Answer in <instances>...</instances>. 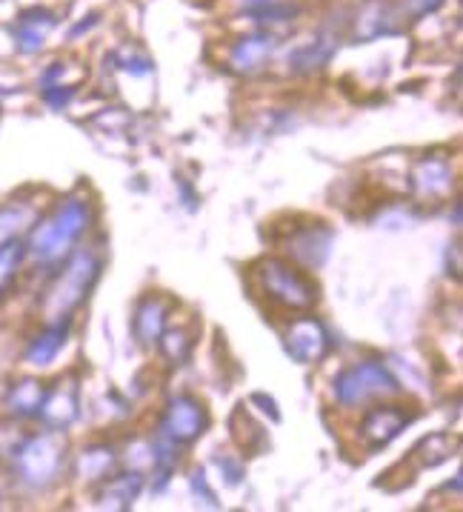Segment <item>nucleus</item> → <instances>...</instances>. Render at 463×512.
<instances>
[{
	"mask_svg": "<svg viewBox=\"0 0 463 512\" xmlns=\"http://www.w3.org/2000/svg\"><path fill=\"white\" fill-rule=\"evenodd\" d=\"M403 387L398 375L383 358H361L352 361L332 378V398L341 410H363L383 398L401 395Z\"/></svg>",
	"mask_w": 463,
	"mask_h": 512,
	"instance_id": "39448f33",
	"label": "nucleus"
},
{
	"mask_svg": "<svg viewBox=\"0 0 463 512\" xmlns=\"http://www.w3.org/2000/svg\"><path fill=\"white\" fill-rule=\"evenodd\" d=\"M412 189L421 201H443L452 195L455 189V172H452V164L441 158V155H426L418 164L412 166Z\"/></svg>",
	"mask_w": 463,
	"mask_h": 512,
	"instance_id": "2eb2a0df",
	"label": "nucleus"
},
{
	"mask_svg": "<svg viewBox=\"0 0 463 512\" xmlns=\"http://www.w3.org/2000/svg\"><path fill=\"white\" fill-rule=\"evenodd\" d=\"M172 301L163 298L161 292H146L141 301L135 304L132 312V335L143 349H155L161 341L163 329L169 327V315H172Z\"/></svg>",
	"mask_w": 463,
	"mask_h": 512,
	"instance_id": "ddd939ff",
	"label": "nucleus"
},
{
	"mask_svg": "<svg viewBox=\"0 0 463 512\" xmlns=\"http://www.w3.org/2000/svg\"><path fill=\"white\" fill-rule=\"evenodd\" d=\"M23 267H26V244H23V238H18L0 249V304L9 298L12 287L18 284Z\"/></svg>",
	"mask_w": 463,
	"mask_h": 512,
	"instance_id": "b1692460",
	"label": "nucleus"
},
{
	"mask_svg": "<svg viewBox=\"0 0 463 512\" xmlns=\"http://www.w3.org/2000/svg\"><path fill=\"white\" fill-rule=\"evenodd\" d=\"M41 98L52 109H66L75 98V86H46V89H41Z\"/></svg>",
	"mask_w": 463,
	"mask_h": 512,
	"instance_id": "c85d7f7f",
	"label": "nucleus"
},
{
	"mask_svg": "<svg viewBox=\"0 0 463 512\" xmlns=\"http://www.w3.org/2000/svg\"><path fill=\"white\" fill-rule=\"evenodd\" d=\"M55 26H58V12H52L46 6H29L15 18L9 32H12L15 49L21 55H38L49 41V35L55 32Z\"/></svg>",
	"mask_w": 463,
	"mask_h": 512,
	"instance_id": "4468645a",
	"label": "nucleus"
},
{
	"mask_svg": "<svg viewBox=\"0 0 463 512\" xmlns=\"http://www.w3.org/2000/svg\"><path fill=\"white\" fill-rule=\"evenodd\" d=\"M249 272V287L255 295H261L269 307L283 309V312H306L318 304V284L306 269L292 264L289 258L278 255H263L258 258Z\"/></svg>",
	"mask_w": 463,
	"mask_h": 512,
	"instance_id": "20e7f679",
	"label": "nucleus"
},
{
	"mask_svg": "<svg viewBox=\"0 0 463 512\" xmlns=\"http://www.w3.org/2000/svg\"><path fill=\"white\" fill-rule=\"evenodd\" d=\"M92 224H95V204L89 195L72 192L61 198L46 215H38L35 224L29 226L23 238L26 264L52 272L63 258H69L78 249Z\"/></svg>",
	"mask_w": 463,
	"mask_h": 512,
	"instance_id": "f257e3e1",
	"label": "nucleus"
},
{
	"mask_svg": "<svg viewBox=\"0 0 463 512\" xmlns=\"http://www.w3.org/2000/svg\"><path fill=\"white\" fill-rule=\"evenodd\" d=\"M335 241L332 226L323 221H306L292 224L283 235V249L289 252V261L306 269H318L329 258V249Z\"/></svg>",
	"mask_w": 463,
	"mask_h": 512,
	"instance_id": "1a4fd4ad",
	"label": "nucleus"
},
{
	"mask_svg": "<svg viewBox=\"0 0 463 512\" xmlns=\"http://www.w3.org/2000/svg\"><path fill=\"white\" fill-rule=\"evenodd\" d=\"M335 341H332V332L326 329L321 318H312V315H298L292 318L286 327H283V349L286 355L301 364V367H312V364H321L323 358L332 352Z\"/></svg>",
	"mask_w": 463,
	"mask_h": 512,
	"instance_id": "6e6552de",
	"label": "nucleus"
},
{
	"mask_svg": "<svg viewBox=\"0 0 463 512\" xmlns=\"http://www.w3.org/2000/svg\"><path fill=\"white\" fill-rule=\"evenodd\" d=\"M192 492H195V498L201 501L203 507H209V510H215L218 507V495H215V490L209 487V478H206V472L198 470L195 475H192Z\"/></svg>",
	"mask_w": 463,
	"mask_h": 512,
	"instance_id": "cd10ccee",
	"label": "nucleus"
},
{
	"mask_svg": "<svg viewBox=\"0 0 463 512\" xmlns=\"http://www.w3.org/2000/svg\"><path fill=\"white\" fill-rule=\"evenodd\" d=\"M455 452H458V438H452V435H446V432H435V435L423 438L409 458L418 461V472H421L432 470V467H438L443 461H449Z\"/></svg>",
	"mask_w": 463,
	"mask_h": 512,
	"instance_id": "4be33fe9",
	"label": "nucleus"
},
{
	"mask_svg": "<svg viewBox=\"0 0 463 512\" xmlns=\"http://www.w3.org/2000/svg\"><path fill=\"white\" fill-rule=\"evenodd\" d=\"M335 52H338V35H332V32H318V35H312L309 41L301 43L292 55H289V72L292 75H315V72H321L326 63L335 58Z\"/></svg>",
	"mask_w": 463,
	"mask_h": 512,
	"instance_id": "a211bd4d",
	"label": "nucleus"
},
{
	"mask_svg": "<svg viewBox=\"0 0 463 512\" xmlns=\"http://www.w3.org/2000/svg\"><path fill=\"white\" fill-rule=\"evenodd\" d=\"M38 212L32 204L23 201H6L0 204V249L18 238H26L29 226L35 224Z\"/></svg>",
	"mask_w": 463,
	"mask_h": 512,
	"instance_id": "412c9836",
	"label": "nucleus"
},
{
	"mask_svg": "<svg viewBox=\"0 0 463 512\" xmlns=\"http://www.w3.org/2000/svg\"><path fill=\"white\" fill-rule=\"evenodd\" d=\"M101 272L103 258L89 246H78L69 258H63L61 264L52 269V278L38 301L43 321L72 318L86 304L92 289L98 287Z\"/></svg>",
	"mask_w": 463,
	"mask_h": 512,
	"instance_id": "f03ea898",
	"label": "nucleus"
},
{
	"mask_svg": "<svg viewBox=\"0 0 463 512\" xmlns=\"http://www.w3.org/2000/svg\"><path fill=\"white\" fill-rule=\"evenodd\" d=\"M118 470V450L112 444H89L72 461V472L81 484H103Z\"/></svg>",
	"mask_w": 463,
	"mask_h": 512,
	"instance_id": "6ab92c4d",
	"label": "nucleus"
},
{
	"mask_svg": "<svg viewBox=\"0 0 463 512\" xmlns=\"http://www.w3.org/2000/svg\"><path fill=\"white\" fill-rule=\"evenodd\" d=\"M43 398H46V384L32 378V375H23L3 390L0 407H3V415L12 421H21V424L23 421H38Z\"/></svg>",
	"mask_w": 463,
	"mask_h": 512,
	"instance_id": "f3484780",
	"label": "nucleus"
},
{
	"mask_svg": "<svg viewBox=\"0 0 463 512\" xmlns=\"http://www.w3.org/2000/svg\"><path fill=\"white\" fill-rule=\"evenodd\" d=\"M146 487V478L141 472L129 470L123 475H109L103 481V492L98 495V507H109V510H129L132 501H138V495Z\"/></svg>",
	"mask_w": 463,
	"mask_h": 512,
	"instance_id": "aec40b11",
	"label": "nucleus"
},
{
	"mask_svg": "<svg viewBox=\"0 0 463 512\" xmlns=\"http://www.w3.org/2000/svg\"><path fill=\"white\" fill-rule=\"evenodd\" d=\"M72 335V318H61V321H43V327L26 341L21 352V361L32 369H49L63 347L69 344Z\"/></svg>",
	"mask_w": 463,
	"mask_h": 512,
	"instance_id": "9b49d317",
	"label": "nucleus"
},
{
	"mask_svg": "<svg viewBox=\"0 0 463 512\" xmlns=\"http://www.w3.org/2000/svg\"><path fill=\"white\" fill-rule=\"evenodd\" d=\"M212 464L218 467L226 487H238V484L243 481V475H246V467H243L241 458H238V455H229V452L215 455V458H212Z\"/></svg>",
	"mask_w": 463,
	"mask_h": 512,
	"instance_id": "a878e982",
	"label": "nucleus"
},
{
	"mask_svg": "<svg viewBox=\"0 0 463 512\" xmlns=\"http://www.w3.org/2000/svg\"><path fill=\"white\" fill-rule=\"evenodd\" d=\"M401 9L389 0H366L352 18V38L361 43L378 41L401 26Z\"/></svg>",
	"mask_w": 463,
	"mask_h": 512,
	"instance_id": "dca6fc26",
	"label": "nucleus"
},
{
	"mask_svg": "<svg viewBox=\"0 0 463 512\" xmlns=\"http://www.w3.org/2000/svg\"><path fill=\"white\" fill-rule=\"evenodd\" d=\"M206 430H209V410L201 398H195L189 392L169 398V404L163 407L158 435L178 447H186V444H195Z\"/></svg>",
	"mask_w": 463,
	"mask_h": 512,
	"instance_id": "0eeeda50",
	"label": "nucleus"
},
{
	"mask_svg": "<svg viewBox=\"0 0 463 512\" xmlns=\"http://www.w3.org/2000/svg\"><path fill=\"white\" fill-rule=\"evenodd\" d=\"M418 418L415 407H403V404H375V407H363L361 421L355 427L358 447L366 455L389 447L398 435H401L412 421Z\"/></svg>",
	"mask_w": 463,
	"mask_h": 512,
	"instance_id": "423d86ee",
	"label": "nucleus"
},
{
	"mask_svg": "<svg viewBox=\"0 0 463 512\" xmlns=\"http://www.w3.org/2000/svg\"><path fill=\"white\" fill-rule=\"evenodd\" d=\"M446 0H401L398 9H401V18L406 21H423L429 15H435Z\"/></svg>",
	"mask_w": 463,
	"mask_h": 512,
	"instance_id": "bb28decb",
	"label": "nucleus"
},
{
	"mask_svg": "<svg viewBox=\"0 0 463 512\" xmlns=\"http://www.w3.org/2000/svg\"><path fill=\"white\" fill-rule=\"evenodd\" d=\"M115 63H118V69L126 72V75H135V78H143V75H152V61L143 55L141 49H135V46H123L115 52Z\"/></svg>",
	"mask_w": 463,
	"mask_h": 512,
	"instance_id": "393cba45",
	"label": "nucleus"
},
{
	"mask_svg": "<svg viewBox=\"0 0 463 512\" xmlns=\"http://www.w3.org/2000/svg\"><path fill=\"white\" fill-rule=\"evenodd\" d=\"M81 418V384L75 375L58 378L52 387H46L38 421L46 430H69Z\"/></svg>",
	"mask_w": 463,
	"mask_h": 512,
	"instance_id": "9d476101",
	"label": "nucleus"
},
{
	"mask_svg": "<svg viewBox=\"0 0 463 512\" xmlns=\"http://www.w3.org/2000/svg\"><path fill=\"white\" fill-rule=\"evenodd\" d=\"M275 52H278V38L266 29H255V32L243 35L229 46L226 63L238 75H255L275 58Z\"/></svg>",
	"mask_w": 463,
	"mask_h": 512,
	"instance_id": "f8f14e48",
	"label": "nucleus"
},
{
	"mask_svg": "<svg viewBox=\"0 0 463 512\" xmlns=\"http://www.w3.org/2000/svg\"><path fill=\"white\" fill-rule=\"evenodd\" d=\"M15 484L26 492L52 490L69 467V438L63 430L26 432L9 458Z\"/></svg>",
	"mask_w": 463,
	"mask_h": 512,
	"instance_id": "7ed1b4c3",
	"label": "nucleus"
},
{
	"mask_svg": "<svg viewBox=\"0 0 463 512\" xmlns=\"http://www.w3.org/2000/svg\"><path fill=\"white\" fill-rule=\"evenodd\" d=\"M158 349H161L163 361L169 367H181L189 361L192 349H195V332L183 324H175V327L163 329L161 341H158Z\"/></svg>",
	"mask_w": 463,
	"mask_h": 512,
	"instance_id": "5701e85b",
	"label": "nucleus"
}]
</instances>
